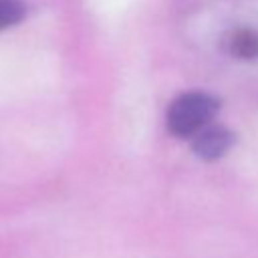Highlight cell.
<instances>
[{
	"mask_svg": "<svg viewBox=\"0 0 258 258\" xmlns=\"http://www.w3.org/2000/svg\"><path fill=\"white\" fill-rule=\"evenodd\" d=\"M218 111V101L206 93H185L177 97L167 111V129L177 137H194L210 125Z\"/></svg>",
	"mask_w": 258,
	"mask_h": 258,
	"instance_id": "1",
	"label": "cell"
},
{
	"mask_svg": "<svg viewBox=\"0 0 258 258\" xmlns=\"http://www.w3.org/2000/svg\"><path fill=\"white\" fill-rule=\"evenodd\" d=\"M230 52L238 58H256L258 56V34L254 30H238L232 34Z\"/></svg>",
	"mask_w": 258,
	"mask_h": 258,
	"instance_id": "3",
	"label": "cell"
},
{
	"mask_svg": "<svg viewBox=\"0 0 258 258\" xmlns=\"http://www.w3.org/2000/svg\"><path fill=\"white\" fill-rule=\"evenodd\" d=\"M24 16V4L20 0H0V30L14 26Z\"/></svg>",
	"mask_w": 258,
	"mask_h": 258,
	"instance_id": "4",
	"label": "cell"
},
{
	"mask_svg": "<svg viewBox=\"0 0 258 258\" xmlns=\"http://www.w3.org/2000/svg\"><path fill=\"white\" fill-rule=\"evenodd\" d=\"M230 143H232V135L224 127L206 125L204 129H200L194 135L191 147H194L196 155L202 159H218L220 155H224V151L230 147Z\"/></svg>",
	"mask_w": 258,
	"mask_h": 258,
	"instance_id": "2",
	"label": "cell"
}]
</instances>
